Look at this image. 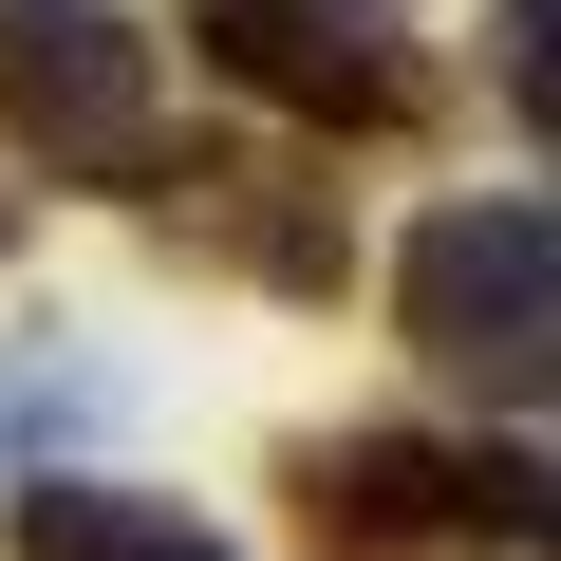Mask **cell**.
Instances as JSON below:
<instances>
[{
	"label": "cell",
	"instance_id": "cell-1",
	"mask_svg": "<svg viewBox=\"0 0 561 561\" xmlns=\"http://www.w3.org/2000/svg\"><path fill=\"white\" fill-rule=\"evenodd\" d=\"M319 561H542L561 542V486L524 449H449V431H319L280 468Z\"/></svg>",
	"mask_w": 561,
	"mask_h": 561
},
{
	"label": "cell",
	"instance_id": "cell-6",
	"mask_svg": "<svg viewBox=\"0 0 561 561\" xmlns=\"http://www.w3.org/2000/svg\"><path fill=\"white\" fill-rule=\"evenodd\" d=\"M0 561H225V542H206V524H169V505H131V486H94V468H38Z\"/></svg>",
	"mask_w": 561,
	"mask_h": 561
},
{
	"label": "cell",
	"instance_id": "cell-3",
	"mask_svg": "<svg viewBox=\"0 0 561 561\" xmlns=\"http://www.w3.org/2000/svg\"><path fill=\"white\" fill-rule=\"evenodd\" d=\"M0 150L131 169L150 150V20H113V0H0Z\"/></svg>",
	"mask_w": 561,
	"mask_h": 561
},
{
	"label": "cell",
	"instance_id": "cell-4",
	"mask_svg": "<svg viewBox=\"0 0 561 561\" xmlns=\"http://www.w3.org/2000/svg\"><path fill=\"white\" fill-rule=\"evenodd\" d=\"M206 57L243 94H280V113H319V131H412L431 113V57L356 38L337 0H206Z\"/></svg>",
	"mask_w": 561,
	"mask_h": 561
},
{
	"label": "cell",
	"instance_id": "cell-5",
	"mask_svg": "<svg viewBox=\"0 0 561 561\" xmlns=\"http://www.w3.org/2000/svg\"><path fill=\"white\" fill-rule=\"evenodd\" d=\"M150 225H169L187 262H225V280H280V300L337 280V206H319L300 169H243V150H169V169H150Z\"/></svg>",
	"mask_w": 561,
	"mask_h": 561
},
{
	"label": "cell",
	"instance_id": "cell-2",
	"mask_svg": "<svg viewBox=\"0 0 561 561\" xmlns=\"http://www.w3.org/2000/svg\"><path fill=\"white\" fill-rule=\"evenodd\" d=\"M393 337H412L449 393L524 412V393L561 375V206H524V187L431 206V225L393 243Z\"/></svg>",
	"mask_w": 561,
	"mask_h": 561
}]
</instances>
